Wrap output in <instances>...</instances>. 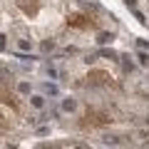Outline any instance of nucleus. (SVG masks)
Masks as SVG:
<instances>
[{
	"label": "nucleus",
	"mask_w": 149,
	"mask_h": 149,
	"mask_svg": "<svg viewBox=\"0 0 149 149\" xmlns=\"http://www.w3.org/2000/svg\"><path fill=\"white\" fill-rule=\"evenodd\" d=\"M17 3H20V8L27 13V15H35L37 13V0H17Z\"/></svg>",
	"instance_id": "obj_1"
},
{
	"label": "nucleus",
	"mask_w": 149,
	"mask_h": 149,
	"mask_svg": "<svg viewBox=\"0 0 149 149\" xmlns=\"http://www.w3.org/2000/svg\"><path fill=\"white\" fill-rule=\"evenodd\" d=\"M67 22H70L72 27H90V20H87L85 15H72Z\"/></svg>",
	"instance_id": "obj_2"
},
{
	"label": "nucleus",
	"mask_w": 149,
	"mask_h": 149,
	"mask_svg": "<svg viewBox=\"0 0 149 149\" xmlns=\"http://www.w3.org/2000/svg\"><path fill=\"white\" fill-rule=\"evenodd\" d=\"M0 102H5V104H13V107H17V102H15V95H13V92H8L5 87H0Z\"/></svg>",
	"instance_id": "obj_3"
},
{
	"label": "nucleus",
	"mask_w": 149,
	"mask_h": 149,
	"mask_svg": "<svg viewBox=\"0 0 149 149\" xmlns=\"http://www.w3.org/2000/svg\"><path fill=\"white\" fill-rule=\"evenodd\" d=\"M90 77H92V82H97V85H102L104 80H112V77H109L107 72H92Z\"/></svg>",
	"instance_id": "obj_4"
}]
</instances>
